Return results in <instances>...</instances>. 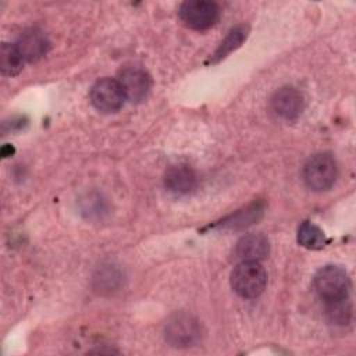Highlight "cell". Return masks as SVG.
Segmentation results:
<instances>
[{"label": "cell", "instance_id": "6da1fadb", "mask_svg": "<svg viewBox=\"0 0 356 356\" xmlns=\"http://www.w3.org/2000/svg\"><path fill=\"white\" fill-rule=\"evenodd\" d=\"M266 285L267 273L259 261H241L231 273V286L241 298H257Z\"/></svg>", "mask_w": 356, "mask_h": 356}, {"label": "cell", "instance_id": "7a4b0ae2", "mask_svg": "<svg viewBox=\"0 0 356 356\" xmlns=\"http://www.w3.org/2000/svg\"><path fill=\"white\" fill-rule=\"evenodd\" d=\"M303 181L314 192L330 189L337 179V163L328 153L313 154L303 165Z\"/></svg>", "mask_w": 356, "mask_h": 356}, {"label": "cell", "instance_id": "3957f363", "mask_svg": "<svg viewBox=\"0 0 356 356\" xmlns=\"http://www.w3.org/2000/svg\"><path fill=\"white\" fill-rule=\"evenodd\" d=\"M314 289L323 302L346 298L350 289L348 273L339 266H324L314 275Z\"/></svg>", "mask_w": 356, "mask_h": 356}, {"label": "cell", "instance_id": "277c9868", "mask_svg": "<svg viewBox=\"0 0 356 356\" xmlns=\"http://www.w3.org/2000/svg\"><path fill=\"white\" fill-rule=\"evenodd\" d=\"M220 8L210 0H189L181 4L178 15L181 21L191 29L204 31L216 24Z\"/></svg>", "mask_w": 356, "mask_h": 356}, {"label": "cell", "instance_id": "5b68a950", "mask_svg": "<svg viewBox=\"0 0 356 356\" xmlns=\"http://www.w3.org/2000/svg\"><path fill=\"white\" fill-rule=\"evenodd\" d=\"M200 335L199 321L186 313L174 314L165 324V339L175 348L193 346Z\"/></svg>", "mask_w": 356, "mask_h": 356}, {"label": "cell", "instance_id": "8992f818", "mask_svg": "<svg viewBox=\"0 0 356 356\" xmlns=\"http://www.w3.org/2000/svg\"><path fill=\"white\" fill-rule=\"evenodd\" d=\"M89 97L92 106L100 113H115L127 100L120 82L113 78L96 81L90 89Z\"/></svg>", "mask_w": 356, "mask_h": 356}, {"label": "cell", "instance_id": "52a82bcc", "mask_svg": "<svg viewBox=\"0 0 356 356\" xmlns=\"http://www.w3.org/2000/svg\"><path fill=\"white\" fill-rule=\"evenodd\" d=\"M124 90L125 99L139 103L146 99L150 90V76L140 67H125L120 71L117 79Z\"/></svg>", "mask_w": 356, "mask_h": 356}, {"label": "cell", "instance_id": "ba28073f", "mask_svg": "<svg viewBox=\"0 0 356 356\" xmlns=\"http://www.w3.org/2000/svg\"><path fill=\"white\" fill-rule=\"evenodd\" d=\"M270 104L278 117L286 121H292L302 114L305 108V97L298 89L292 86H284L273 95Z\"/></svg>", "mask_w": 356, "mask_h": 356}, {"label": "cell", "instance_id": "9c48e42d", "mask_svg": "<svg viewBox=\"0 0 356 356\" xmlns=\"http://www.w3.org/2000/svg\"><path fill=\"white\" fill-rule=\"evenodd\" d=\"M14 44L25 63H35L50 50V40L39 29H28L22 32Z\"/></svg>", "mask_w": 356, "mask_h": 356}, {"label": "cell", "instance_id": "30bf717a", "mask_svg": "<svg viewBox=\"0 0 356 356\" xmlns=\"http://www.w3.org/2000/svg\"><path fill=\"white\" fill-rule=\"evenodd\" d=\"M164 186L175 195H188L197 186V174L188 164H174L164 174Z\"/></svg>", "mask_w": 356, "mask_h": 356}, {"label": "cell", "instance_id": "8fae6325", "mask_svg": "<svg viewBox=\"0 0 356 356\" xmlns=\"http://www.w3.org/2000/svg\"><path fill=\"white\" fill-rule=\"evenodd\" d=\"M270 253V242L263 234H248L235 246V256L241 261H260Z\"/></svg>", "mask_w": 356, "mask_h": 356}, {"label": "cell", "instance_id": "7c38bea8", "mask_svg": "<svg viewBox=\"0 0 356 356\" xmlns=\"http://www.w3.org/2000/svg\"><path fill=\"white\" fill-rule=\"evenodd\" d=\"M248 32H249V28L246 25H236L235 28H232L228 32V35L224 38V40L218 44L216 51L211 54L210 63L216 64V63L224 60L229 53L236 50L246 39Z\"/></svg>", "mask_w": 356, "mask_h": 356}, {"label": "cell", "instance_id": "4fadbf2b", "mask_svg": "<svg viewBox=\"0 0 356 356\" xmlns=\"http://www.w3.org/2000/svg\"><path fill=\"white\" fill-rule=\"evenodd\" d=\"M263 204L261 203H252L250 206H248L243 210H239L234 214H231L229 217H227L225 220H222L220 222V225L222 228H229V229H239V228H245L253 222H256L261 214H263Z\"/></svg>", "mask_w": 356, "mask_h": 356}, {"label": "cell", "instance_id": "5bb4252c", "mask_svg": "<svg viewBox=\"0 0 356 356\" xmlns=\"http://www.w3.org/2000/svg\"><path fill=\"white\" fill-rule=\"evenodd\" d=\"M24 58L13 43H3L0 51V70L4 76H15L24 68Z\"/></svg>", "mask_w": 356, "mask_h": 356}, {"label": "cell", "instance_id": "9a60e30c", "mask_svg": "<svg viewBox=\"0 0 356 356\" xmlns=\"http://www.w3.org/2000/svg\"><path fill=\"white\" fill-rule=\"evenodd\" d=\"M324 313L327 320L335 325H345L352 317V305L349 296L324 302Z\"/></svg>", "mask_w": 356, "mask_h": 356}, {"label": "cell", "instance_id": "2e32d148", "mask_svg": "<svg viewBox=\"0 0 356 356\" xmlns=\"http://www.w3.org/2000/svg\"><path fill=\"white\" fill-rule=\"evenodd\" d=\"M298 242L300 246L310 249V250H317L325 246L327 239L324 232L313 222L305 221L299 225L298 229Z\"/></svg>", "mask_w": 356, "mask_h": 356}, {"label": "cell", "instance_id": "e0dca14e", "mask_svg": "<svg viewBox=\"0 0 356 356\" xmlns=\"http://www.w3.org/2000/svg\"><path fill=\"white\" fill-rule=\"evenodd\" d=\"M13 152H14V149L11 147V145H4L3 147H1V154H3V157H8V156H11L13 154Z\"/></svg>", "mask_w": 356, "mask_h": 356}]
</instances>
